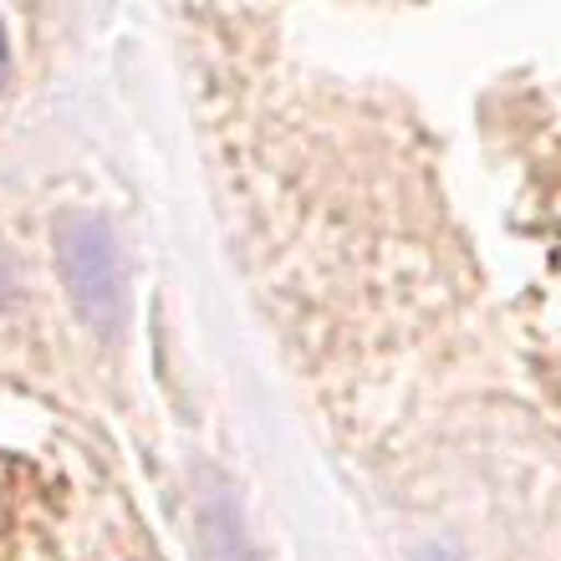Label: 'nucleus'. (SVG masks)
Segmentation results:
<instances>
[{
  "label": "nucleus",
  "instance_id": "nucleus-1",
  "mask_svg": "<svg viewBox=\"0 0 561 561\" xmlns=\"http://www.w3.org/2000/svg\"><path fill=\"white\" fill-rule=\"evenodd\" d=\"M11 77V46H5V31H0V82Z\"/></svg>",
  "mask_w": 561,
  "mask_h": 561
}]
</instances>
